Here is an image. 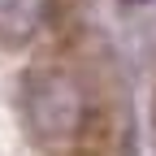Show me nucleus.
I'll use <instances>...</instances> for the list:
<instances>
[{
  "mask_svg": "<svg viewBox=\"0 0 156 156\" xmlns=\"http://www.w3.org/2000/svg\"><path fill=\"white\" fill-rule=\"evenodd\" d=\"M22 113L39 143H69L87 126V95L61 65H39L22 83Z\"/></svg>",
  "mask_w": 156,
  "mask_h": 156,
  "instance_id": "obj_1",
  "label": "nucleus"
},
{
  "mask_svg": "<svg viewBox=\"0 0 156 156\" xmlns=\"http://www.w3.org/2000/svg\"><path fill=\"white\" fill-rule=\"evenodd\" d=\"M52 22V0H0V44L26 48Z\"/></svg>",
  "mask_w": 156,
  "mask_h": 156,
  "instance_id": "obj_2",
  "label": "nucleus"
}]
</instances>
